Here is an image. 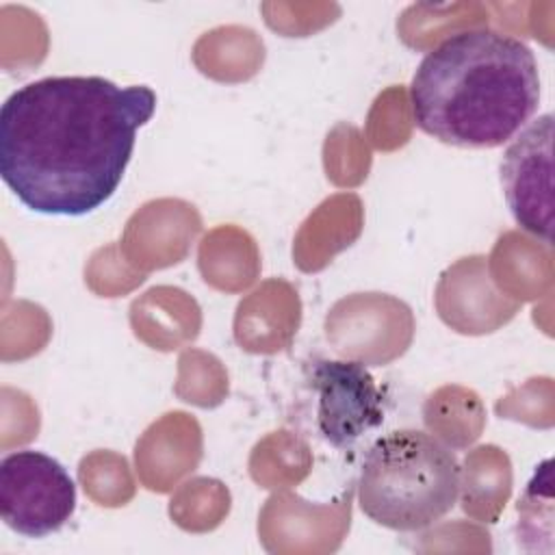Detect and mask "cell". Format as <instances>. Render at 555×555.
<instances>
[{
    "mask_svg": "<svg viewBox=\"0 0 555 555\" xmlns=\"http://www.w3.org/2000/svg\"><path fill=\"white\" fill-rule=\"evenodd\" d=\"M501 184L514 221L542 243L553 238V115L529 121L501 160Z\"/></svg>",
    "mask_w": 555,
    "mask_h": 555,
    "instance_id": "5",
    "label": "cell"
},
{
    "mask_svg": "<svg viewBox=\"0 0 555 555\" xmlns=\"http://www.w3.org/2000/svg\"><path fill=\"white\" fill-rule=\"evenodd\" d=\"M538 104L540 72L531 48L492 28L449 35L423 56L410 82L414 124L464 150L512 141Z\"/></svg>",
    "mask_w": 555,
    "mask_h": 555,
    "instance_id": "2",
    "label": "cell"
},
{
    "mask_svg": "<svg viewBox=\"0 0 555 555\" xmlns=\"http://www.w3.org/2000/svg\"><path fill=\"white\" fill-rule=\"evenodd\" d=\"M156 113L145 85L48 76L0 106V176L33 212L85 217L119 189L137 132Z\"/></svg>",
    "mask_w": 555,
    "mask_h": 555,
    "instance_id": "1",
    "label": "cell"
},
{
    "mask_svg": "<svg viewBox=\"0 0 555 555\" xmlns=\"http://www.w3.org/2000/svg\"><path fill=\"white\" fill-rule=\"evenodd\" d=\"M317 392V425L336 449H347L384 421V395L364 364L317 360L310 373Z\"/></svg>",
    "mask_w": 555,
    "mask_h": 555,
    "instance_id": "6",
    "label": "cell"
},
{
    "mask_svg": "<svg viewBox=\"0 0 555 555\" xmlns=\"http://www.w3.org/2000/svg\"><path fill=\"white\" fill-rule=\"evenodd\" d=\"M455 453L423 429H395L366 451L358 503L366 518L392 531H421L444 518L460 499Z\"/></svg>",
    "mask_w": 555,
    "mask_h": 555,
    "instance_id": "3",
    "label": "cell"
},
{
    "mask_svg": "<svg viewBox=\"0 0 555 555\" xmlns=\"http://www.w3.org/2000/svg\"><path fill=\"white\" fill-rule=\"evenodd\" d=\"M76 509V483L67 468L35 449L13 451L0 462V516L24 538L56 533Z\"/></svg>",
    "mask_w": 555,
    "mask_h": 555,
    "instance_id": "4",
    "label": "cell"
}]
</instances>
